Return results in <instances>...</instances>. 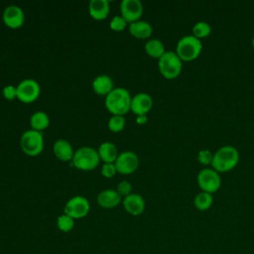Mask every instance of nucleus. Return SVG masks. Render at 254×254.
<instances>
[{"label":"nucleus","instance_id":"20e7f679","mask_svg":"<svg viewBox=\"0 0 254 254\" xmlns=\"http://www.w3.org/2000/svg\"><path fill=\"white\" fill-rule=\"evenodd\" d=\"M158 67L165 78L174 79L178 77L183 70V61L176 52L166 51L158 60Z\"/></svg>","mask_w":254,"mask_h":254},{"label":"nucleus","instance_id":"412c9836","mask_svg":"<svg viewBox=\"0 0 254 254\" xmlns=\"http://www.w3.org/2000/svg\"><path fill=\"white\" fill-rule=\"evenodd\" d=\"M145 51L151 58H155V59H158V60L166 52L163 42L159 39L148 40L145 44Z\"/></svg>","mask_w":254,"mask_h":254},{"label":"nucleus","instance_id":"c756f323","mask_svg":"<svg viewBox=\"0 0 254 254\" xmlns=\"http://www.w3.org/2000/svg\"><path fill=\"white\" fill-rule=\"evenodd\" d=\"M118 193L120 195H124V196H127L128 194L131 193V190H132V186L129 182L127 181H122L118 184L117 186V190Z\"/></svg>","mask_w":254,"mask_h":254},{"label":"nucleus","instance_id":"f03ea898","mask_svg":"<svg viewBox=\"0 0 254 254\" xmlns=\"http://www.w3.org/2000/svg\"><path fill=\"white\" fill-rule=\"evenodd\" d=\"M131 94L124 87H115L105 96V107L113 115H124L130 110Z\"/></svg>","mask_w":254,"mask_h":254},{"label":"nucleus","instance_id":"a211bd4d","mask_svg":"<svg viewBox=\"0 0 254 254\" xmlns=\"http://www.w3.org/2000/svg\"><path fill=\"white\" fill-rule=\"evenodd\" d=\"M129 32L132 36L139 39H147L152 35V25L144 20H138L129 24Z\"/></svg>","mask_w":254,"mask_h":254},{"label":"nucleus","instance_id":"f257e3e1","mask_svg":"<svg viewBox=\"0 0 254 254\" xmlns=\"http://www.w3.org/2000/svg\"><path fill=\"white\" fill-rule=\"evenodd\" d=\"M240 159L238 150L230 145H225L213 153L211 168L217 173H225L233 170Z\"/></svg>","mask_w":254,"mask_h":254},{"label":"nucleus","instance_id":"2eb2a0df","mask_svg":"<svg viewBox=\"0 0 254 254\" xmlns=\"http://www.w3.org/2000/svg\"><path fill=\"white\" fill-rule=\"evenodd\" d=\"M121 201V195L117 190L106 189L97 194V203L103 208H113Z\"/></svg>","mask_w":254,"mask_h":254},{"label":"nucleus","instance_id":"0eeeda50","mask_svg":"<svg viewBox=\"0 0 254 254\" xmlns=\"http://www.w3.org/2000/svg\"><path fill=\"white\" fill-rule=\"evenodd\" d=\"M196 182L201 191H205L211 194L216 192L221 187L220 175L212 168L202 169L197 174Z\"/></svg>","mask_w":254,"mask_h":254},{"label":"nucleus","instance_id":"9d476101","mask_svg":"<svg viewBox=\"0 0 254 254\" xmlns=\"http://www.w3.org/2000/svg\"><path fill=\"white\" fill-rule=\"evenodd\" d=\"M114 165L120 174H131L139 167V158L132 151H124L118 155Z\"/></svg>","mask_w":254,"mask_h":254},{"label":"nucleus","instance_id":"dca6fc26","mask_svg":"<svg viewBox=\"0 0 254 254\" xmlns=\"http://www.w3.org/2000/svg\"><path fill=\"white\" fill-rule=\"evenodd\" d=\"M110 10L108 0H90L88 3L89 15L95 20L105 19Z\"/></svg>","mask_w":254,"mask_h":254},{"label":"nucleus","instance_id":"7c9ffc66","mask_svg":"<svg viewBox=\"0 0 254 254\" xmlns=\"http://www.w3.org/2000/svg\"><path fill=\"white\" fill-rule=\"evenodd\" d=\"M3 95L8 100H13L17 97V87L9 84L3 88Z\"/></svg>","mask_w":254,"mask_h":254},{"label":"nucleus","instance_id":"f8f14e48","mask_svg":"<svg viewBox=\"0 0 254 254\" xmlns=\"http://www.w3.org/2000/svg\"><path fill=\"white\" fill-rule=\"evenodd\" d=\"M25 21V14L22 8L17 5H9L3 11V22L6 26L16 29L21 27Z\"/></svg>","mask_w":254,"mask_h":254},{"label":"nucleus","instance_id":"6ab92c4d","mask_svg":"<svg viewBox=\"0 0 254 254\" xmlns=\"http://www.w3.org/2000/svg\"><path fill=\"white\" fill-rule=\"evenodd\" d=\"M92 89L99 95H107L113 89L112 78L107 74H99L92 81Z\"/></svg>","mask_w":254,"mask_h":254},{"label":"nucleus","instance_id":"bb28decb","mask_svg":"<svg viewBox=\"0 0 254 254\" xmlns=\"http://www.w3.org/2000/svg\"><path fill=\"white\" fill-rule=\"evenodd\" d=\"M212 159H213V153L208 149L200 150L196 157L197 162L203 166H207V165L211 166Z\"/></svg>","mask_w":254,"mask_h":254},{"label":"nucleus","instance_id":"9b49d317","mask_svg":"<svg viewBox=\"0 0 254 254\" xmlns=\"http://www.w3.org/2000/svg\"><path fill=\"white\" fill-rule=\"evenodd\" d=\"M121 16L128 23L138 21L143 14V5L140 0H122L120 2Z\"/></svg>","mask_w":254,"mask_h":254},{"label":"nucleus","instance_id":"2f4dec72","mask_svg":"<svg viewBox=\"0 0 254 254\" xmlns=\"http://www.w3.org/2000/svg\"><path fill=\"white\" fill-rule=\"evenodd\" d=\"M136 122L138 124H144L147 122V115L144 114V115H137V118H136Z\"/></svg>","mask_w":254,"mask_h":254},{"label":"nucleus","instance_id":"423d86ee","mask_svg":"<svg viewBox=\"0 0 254 254\" xmlns=\"http://www.w3.org/2000/svg\"><path fill=\"white\" fill-rule=\"evenodd\" d=\"M20 146L23 152L29 156L39 155L44 149L43 133L34 129L26 130L21 135Z\"/></svg>","mask_w":254,"mask_h":254},{"label":"nucleus","instance_id":"7ed1b4c3","mask_svg":"<svg viewBox=\"0 0 254 254\" xmlns=\"http://www.w3.org/2000/svg\"><path fill=\"white\" fill-rule=\"evenodd\" d=\"M202 43L192 35L182 37L176 47V54L183 62H191L196 60L202 52Z\"/></svg>","mask_w":254,"mask_h":254},{"label":"nucleus","instance_id":"b1692460","mask_svg":"<svg viewBox=\"0 0 254 254\" xmlns=\"http://www.w3.org/2000/svg\"><path fill=\"white\" fill-rule=\"evenodd\" d=\"M191 32H192V36H194L195 38L200 40V39L206 38L210 35L211 27L205 21H198L193 25Z\"/></svg>","mask_w":254,"mask_h":254},{"label":"nucleus","instance_id":"393cba45","mask_svg":"<svg viewBox=\"0 0 254 254\" xmlns=\"http://www.w3.org/2000/svg\"><path fill=\"white\" fill-rule=\"evenodd\" d=\"M57 226L63 232L70 231L74 226V219L67 214L60 215L57 219Z\"/></svg>","mask_w":254,"mask_h":254},{"label":"nucleus","instance_id":"473e14b6","mask_svg":"<svg viewBox=\"0 0 254 254\" xmlns=\"http://www.w3.org/2000/svg\"><path fill=\"white\" fill-rule=\"evenodd\" d=\"M252 47H253V49H254V36H253V38H252Z\"/></svg>","mask_w":254,"mask_h":254},{"label":"nucleus","instance_id":"1a4fd4ad","mask_svg":"<svg viewBox=\"0 0 254 254\" xmlns=\"http://www.w3.org/2000/svg\"><path fill=\"white\" fill-rule=\"evenodd\" d=\"M16 87L17 98L26 103H30L36 100L41 92L40 84L33 78H25L21 80Z\"/></svg>","mask_w":254,"mask_h":254},{"label":"nucleus","instance_id":"6e6552de","mask_svg":"<svg viewBox=\"0 0 254 254\" xmlns=\"http://www.w3.org/2000/svg\"><path fill=\"white\" fill-rule=\"evenodd\" d=\"M89 208V201L86 197L82 195H75L66 201L64 211V214H67L73 219H79L86 216Z\"/></svg>","mask_w":254,"mask_h":254},{"label":"nucleus","instance_id":"4be33fe9","mask_svg":"<svg viewBox=\"0 0 254 254\" xmlns=\"http://www.w3.org/2000/svg\"><path fill=\"white\" fill-rule=\"evenodd\" d=\"M30 124L32 129L42 132V130L46 129L49 126L50 118L46 112L39 110L31 115Z\"/></svg>","mask_w":254,"mask_h":254},{"label":"nucleus","instance_id":"cd10ccee","mask_svg":"<svg viewBox=\"0 0 254 254\" xmlns=\"http://www.w3.org/2000/svg\"><path fill=\"white\" fill-rule=\"evenodd\" d=\"M109 25H110V28L112 30H114V31H121V30H123L126 27L127 22H126V20L122 16H114L111 19Z\"/></svg>","mask_w":254,"mask_h":254},{"label":"nucleus","instance_id":"f3484780","mask_svg":"<svg viewBox=\"0 0 254 254\" xmlns=\"http://www.w3.org/2000/svg\"><path fill=\"white\" fill-rule=\"evenodd\" d=\"M53 150L58 159L62 161L72 160L74 151L70 143L65 139H58L53 146Z\"/></svg>","mask_w":254,"mask_h":254},{"label":"nucleus","instance_id":"39448f33","mask_svg":"<svg viewBox=\"0 0 254 254\" xmlns=\"http://www.w3.org/2000/svg\"><path fill=\"white\" fill-rule=\"evenodd\" d=\"M99 160L100 158L97 150L92 147L84 146L74 151L71 161L76 169L82 171H90L98 166Z\"/></svg>","mask_w":254,"mask_h":254},{"label":"nucleus","instance_id":"c85d7f7f","mask_svg":"<svg viewBox=\"0 0 254 254\" xmlns=\"http://www.w3.org/2000/svg\"><path fill=\"white\" fill-rule=\"evenodd\" d=\"M116 172L117 170L113 163H104L101 168V174L105 178H112Z\"/></svg>","mask_w":254,"mask_h":254},{"label":"nucleus","instance_id":"a878e982","mask_svg":"<svg viewBox=\"0 0 254 254\" xmlns=\"http://www.w3.org/2000/svg\"><path fill=\"white\" fill-rule=\"evenodd\" d=\"M125 126V118L123 115H112L108 120V128L113 132L123 130Z\"/></svg>","mask_w":254,"mask_h":254},{"label":"nucleus","instance_id":"ddd939ff","mask_svg":"<svg viewBox=\"0 0 254 254\" xmlns=\"http://www.w3.org/2000/svg\"><path fill=\"white\" fill-rule=\"evenodd\" d=\"M152 106V97L146 92H139L132 97L130 109L136 115H144L151 110Z\"/></svg>","mask_w":254,"mask_h":254},{"label":"nucleus","instance_id":"aec40b11","mask_svg":"<svg viewBox=\"0 0 254 254\" xmlns=\"http://www.w3.org/2000/svg\"><path fill=\"white\" fill-rule=\"evenodd\" d=\"M98 155L99 158L104 162V163H113L116 161L118 157L117 153V148L116 146L111 143V142H103L100 144L98 150Z\"/></svg>","mask_w":254,"mask_h":254},{"label":"nucleus","instance_id":"5701e85b","mask_svg":"<svg viewBox=\"0 0 254 254\" xmlns=\"http://www.w3.org/2000/svg\"><path fill=\"white\" fill-rule=\"evenodd\" d=\"M212 203H213L212 194L205 192V191L198 192L194 196V199H193V204H194L195 208L200 211L207 210L208 208H210Z\"/></svg>","mask_w":254,"mask_h":254},{"label":"nucleus","instance_id":"4468645a","mask_svg":"<svg viewBox=\"0 0 254 254\" xmlns=\"http://www.w3.org/2000/svg\"><path fill=\"white\" fill-rule=\"evenodd\" d=\"M123 205L126 211L132 215H139L145 209V200L139 193H130L123 198Z\"/></svg>","mask_w":254,"mask_h":254}]
</instances>
